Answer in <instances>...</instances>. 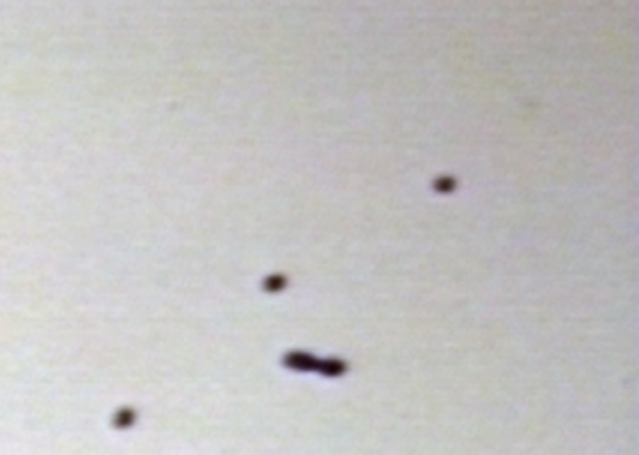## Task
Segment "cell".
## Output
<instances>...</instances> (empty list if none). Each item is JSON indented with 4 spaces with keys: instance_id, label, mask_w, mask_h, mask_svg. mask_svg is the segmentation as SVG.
Listing matches in <instances>:
<instances>
[]
</instances>
